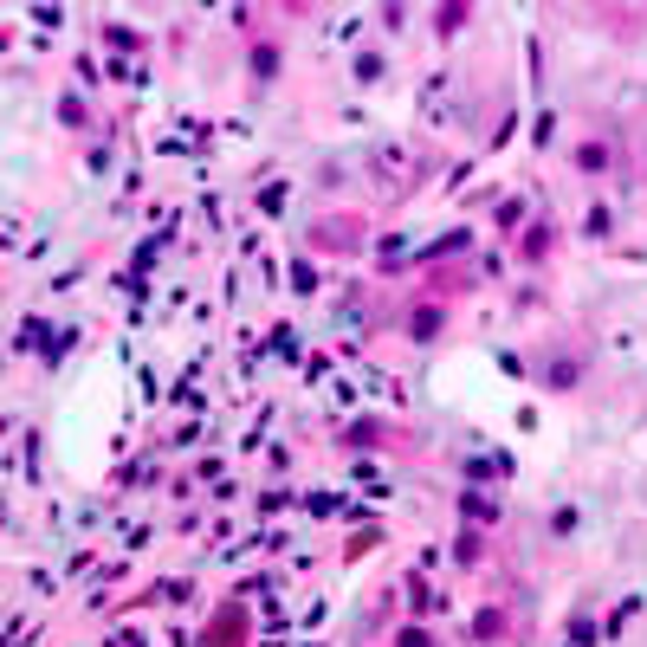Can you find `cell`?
Here are the masks:
<instances>
[{"label": "cell", "mask_w": 647, "mask_h": 647, "mask_svg": "<svg viewBox=\"0 0 647 647\" xmlns=\"http://www.w3.org/2000/svg\"><path fill=\"white\" fill-rule=\"evenodd\" d=\"M253 72H259V78H272V72H279V52L259 46V52H253Z\"/></svg>", "instance_id": "obj_5"}, {"label": "cell", "mask_w": 647, "mask_h": 647, "mask_svg": "<svg viewBox=\"0 0 647 647\" xmlns=\"http://www.w3.org/2000/svg\"><path fill=\"white\" fill-rule=\"evenodd\" d=\"M576 376H583L576 356H557V363H550V389H576Z\"/></svg>", "instance_id": "obj_3"}, {"label": "cell", "mask_w": 647, "mask_h": 647, "mask_svg": "<svg viewBox=\"0 0 647 647\" xmlns=\"http://www.w3.org/2000/svg\"><path fill=\"white\" fill-rule=\"evenodd\" d=\"M466 13H473V7H440V13H434V26H440V33H460Z\"/></svg>", "instance_id": "obj_4"}, {"label": "cell", "mask_w": 647, "mask_h": 647, "mask_svg": "<svg viewBox=\"0 0 647 647\" xmlns=\"http://www.w3.org/2000/svg\"><path fill=\"white\" fill-rule=\"evenodd\" d=\"M246 641V615L240 609H220L214 628H208V647H240Z\"/></svg>", "instance_id": "obj_1"}, {"label": "cell", "mask_w": 647, "mask_h": 647, "mask_svg": "<svg viewBox=\"0 0 647 647\" xmlns=\"http://www.w3.org/2000/svg\"><path fill=\"white\" fill-rule=\"evenodd\" d=\"M434 330H440V305H421L415 318H408V337L415 343H434Z\"/></svg>", "instance_id": "obj_2"}, {"label": "cell", "mask_w": 647, "mask_h": 647, "mask_svg": "<svg viewBox=\"0 0 647 647\" xmlns=\"http://www.w3.org/2000/svg\"><path fill=\"white\" fill-rule=\"evenodd\" d=\"M395 647H428V635H421V628H402V641Z\"/></svg>", "instance_id": "obj_6"}]
</instances>
